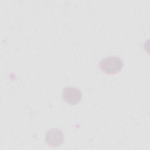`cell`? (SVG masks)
I'll return each instance as SVG.
<instances>
[{
	"mask_svg": "<svg viewBox=\"0 0 150 150\" xmlns=\"http://www.w3.org/2000/svg\"><path fill=\"white\" fill-rule=\"evenodd\" d=\"M64 136L61 129L53 128L48 130L45 135V142L51 147H57L64 142Z\"/></svg>",
	"mask_w": 150,
	"mask_h": 150,
	"instance_id": "7a4b0ae2",
	"label": "cell"
},
{
	"mask_svg": "<svg viewBox=\"0 0 150 150\" xmlns=\"http://www.w3.org/2000/svg\"><path fill=\"white\" fill-rule=\"evenodd\" d=\"M100 69L109 74L119 73L124 66L123 60L117 56H108L102 59L99 63Z\"/></svg>",
	"mask_w": 150,
	"mask_h": 150,
	"instance_id": "6da1fadb",
	"label": "cell"
},
{
	"mask_svg": "<svg viewBox=\"0 0 150 150\" xmlns=\"http://www.w3.org/2000/svg\"><path fill=\"white\" fill-rule=\"evenodd\" d=\"M83 95L81 90L76 87H67L63 90V98L69 104L74 105L82 100Z\"/></svg>",
	"mask_w": 150,
	"mask_h": 150,
	"instance_id": "3957f363",
	"label": "cell"
}]
</instances>
